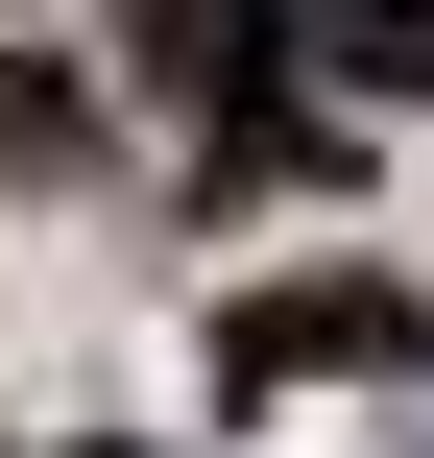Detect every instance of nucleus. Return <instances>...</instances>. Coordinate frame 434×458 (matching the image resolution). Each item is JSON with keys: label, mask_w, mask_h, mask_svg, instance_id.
I'll use <instances>...</instances> for the list:
<instances>
[{"label": "nucleus", "mask_w": 434, "mask_h": 458, "mask_svg": "<svg viewBox=\"0 0 434 458\" xmlns=\"http://www.w3.org/2000/svg\"><path fill=\"white\" fill-rule=\"evenodd\" d=\"M121 48H145V97L217 145V193L314 169V121H290V0H121Z\"/></svg>", "instance_id": "1"}, {"label": "nucleus", "mask_w": 434, "mask_h": 458, "mask_svg": "<svg viewBox=\"0 0 434 458\" xmlns=\"http://www.w3.org/2000/svg\"><path fill=\"white\" fill-rule=\"evenodd\" d=\"M242 386H314V362H411V290H242V338H217Z\"/></svg>", "instance_id": "2"}, {"label": "nucleus", "mask_w": 434, "mask_h": 458, "mask_svg": "<svg viewBox=\"0 0 434 458\" xmlns=\"http://www.w3.org/2000/svg\"><path fill=\"white\" fill-rule=\"evenodd\" d=\"M290 48H314L338 97H387V121L434 97V0H290Z\"/></svg>", "instance_id": "3"}, {"label": "nucleus", "mask_w": 434, "mask_h": 458, "mask_svg": "<svg viewBox=\"0 0 434 458\" xmlns=\"http://www.w3.org/2000/svg\"><path fill=\"white\" fill-rule=\"evenodd\" d=\"M0 169H72V72H0Z\"/></svg>", "instance_id": "4"}]
</instances>
